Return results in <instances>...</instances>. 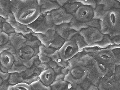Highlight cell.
<instances>
[{"label": "cell", "mask_w": 120, "mask_h": 90, "mask_svg": "<svg viewBox=\"0 0 120 90\" xmlns=\"http://www.w3.org/2000/svg\"><path fill=\"white\" fill-rule=\"evenodd\" d=\"M9 13L5 10L0 8V17H3L4 19H7Z\"/></svg>", "instance_id": "obj_46"}, {"label": "cell", "mask_w": 120, "mask_h": 90, "mask_svg": "<svg viewBox=\"0 0 120 90\" xmlns=\"http://www.w3.org/2000/svg\"><path fill=\"white\" fill-rule=\"evenodd\" d=\"M10 75V73H9L8 72H4L0 71V78L2 79L3 81L8 80Z\"/></svg>", "instance_id": "obj_42"}, {"label": "cell", "mask_w": 120, "mask_h": 90, "mask_svg": "<svg viewBox=\"0 0 120 90\" xmlns=\"http://www.w3.org/2000/svg\"><path fill=\"white\" fill-rule=\"evenodd\" d=\"M114 44V43L112 42L110 36L108 35H104L102 40L90 45L89 46V47H96L101 49H105L107 47Z\"/></svg>", "instance_id": "obj_19"}, {"label": "cell", "mask_w": 120, "mask_h": 90, "mask_svg": "<svg viewBox=\"0 0 120 90\" xmlns=\"http://www.w3.org/2000/svg\"><path fill=\"white\" fill-rule=\"evenodd\" d=\"M13 89L14 90H33L30 85L25 82L13 85Z\"/></svg>", "instance_id": "obj_35"}, {"label": "cell", "mask_w": 120, "mask_h": 90, "mask_svg": "<svg viewBox=\"0 0 120 90\" xmlns=\"http://www.w3.org/2000/svg\"><path fill=\"white\" fill-rule=\"evenodd\" d=\"M27 68L24 65L22 60L15 61L12 67L9 69L8 72L10 74H20L23 72Z\"/></svg>", "instance_id": "obj_23"}, {"label": "cell", "mask_w": 120, "mask_h": 90, "mask_svg": "<svg viewBox=\"0 0 120 90\" xmlns=\"http://www.w3.org/2000/svg\"><path fill=\"white\" fill-rule=\"evenodd\" d=\"M59 50V49H57L53 53L48 54V56L50 58L52 61L55 62L58 67L64 68L67 66L68 61H65L62 59L60 57Z\"/></svg>", "instance_id": "obj_18"}, {"label": "cell", "mask_w": 120, "mask_h": 90, "mask_svg": "<svg viewBox=\"0 0 120 90\" xmlns=\"http://www.w3.org/2000/svg\"><path fill=\"white\" fill-rule=\"evenodd\" d=\"M0 45H5L9 41V34L2 31L0 32Z\"/></svg>", "instance_id": "obj_39"}, {"label": "cell", "mask_w": 120, "mask_h": 90, "mask_svg": "<svg viewBox=\"0 0 120 90\" xmlns=\"http://www.w3.org/2000/svg\"><path fill=\"white\" fill-rule=\"evenodd\" d=\"M65 75L63 74L62 73H60V74L56 75V77L55 80H64V79L65 78Z\"/></svg>", "instance_id": "obj_49"}, {"label": "cell", "mask_w": 120, "mask_h": 90, "mask_svg": "<svg viewBox=\"0 0 120 90\" xmlns=\"http://www.w3.org/2000/svg\"><path fill=\"white\" fill-rule=\"evenodd\" d=\"M70 28L79 33V32L84 29L89 27L86 23L82 22L77 20L74 17L72 19L69 23Z\"/></svg>", "instance_id": "obj_21"}, {"label": "cell", "mask_w": 120, "mask_h": 90, "mask_svg": "<svg viewBox=\"0 0 120 90\" xmlns=\"http://www.w3.org/2000/svg\"><path fill=\"white\" fill-rule=\"evenodd\" d=\"M116 0L118 2H119L120 4V0Z\"/></svg>", "instance_id": "obj_57"}, {"label": "cell", "mask_w": 120, "mask_h": 90, "mask_svg": "<svg viewBox=\"0 0 120 90\" xmlns=\"http://www.w3.org/2000/svg\"><path fill=\"white\" fill-rule=\"evenodd\" d=\"M64 80L70 84L72 86V87L75 89H76L78 84L82 83L83 81L82 80L74 78L71 74V71H69L67 75H65Z\"/></svg>", "instance_id": "obj_25"}, {"label": "cell", "mask_w": 120, "mask_h": 90, "mask_svg": "<svg viewBox=\"0 0 120 90\" xmlns=\"http://www.w3.org/2000/svg\"><path fill=\"white\" fill-rule=\"evenodd\" d=\"M95 9L90 6H81L72 15L77 20L86 23L94 18Z\"/></svg>", "instance_id": "obj_8"}, {"label": "cell", "mask_w": 120, "mask_h": 90, "mask_svg": "<svg viewBox=\"0 0 120 90\" xmlns=\"http://www.w3.org/2000/svg\"><path fill=\"white\" fill-rule=\"evenodd\" d=\"M26 45L32 47L34 51V56L37 55L39 52V47L42 45L41 42L39 40H36L31 41H26L25 43Z\"/></svg>", "instance_id": "obj_33"}, {"label": "cell", "mask_w": 120, "mask_h": 90, "mask_svg": "<svg viewBox=\"0 0 120 90\" xmlns=\"http://www.w3.org/2000/svg\"><path fill=\"white\" fill-rule=\"evenodd\" d=\"M34 54L33 49L24 44L19 49H17L16 52L13 55L15 61H19L30 59L34 56Z\"/></svg>", "instance_id": "obj_9"}, {"label": "cell", "mask_w": 120, "mask_h": 90, "mask_svg": "<svg viewBox=\"0 0 120 90\" xmlns=\"http://www.w3.org/2000/svg\"><path fill=\"white\" fill-rule=\"evenodd\" d=\"M101 21L98 19L93 18L89 22H86V24L89 27H95L100 30Z\"/></svg>", "instance_id": "obj_38"}, {"label": "cell", "mask_w": 120, "mask_h": 90, "mask_svg": "<svg viewBox=\"0 0 120 90\" xmlns=\"http://www.w3.org/2000/svg\"><path fill=\"white\" fill-rule=\"evenodd\" d=\"M55 31L58 35L65 39V41L70 40L79 32L70 28L69 23H65L56 26Z\"/></svg>", "instance_id": "obj_11"}, {"label": "cell", "mask_w": 120, "mask_h": 90, "mask_svg": "<svg viewBox=\"0 0 120 90\" xmlns=\"http://www.w3.org/2000/svg\"><path fill=\"white\" fill-rule=\"evenodd\" d=\"M74 2H78L82 4V5L88 6L93 8L95 9L97 7V3L95 0H73Z\"/></svg>", "instance_id": "obj_37"}, {"label": "cell", "mask_w": 120, "mask_h": 90, "mask_svg": "<svg viewBox=\"0 0 120 90\" xmlns=\"http://www.w3.org/2000/svg\"><path fill=\"white\" fill-rule=\"evenodd\" d=\"M71 74L74 78L83 80L87 75L86 68L83 67H77L71 71Z\"/></svg>", "instance_id": "obj_20"}, {"label": "cell", "mask_w": 120, "mask_h": 90, "mask_svg": "<svg viewBox=\"0 0 120 90\" xmlns=\"http://www.w3.org/2000/svg\"><path fill=\"white\" fill-rule=\"evenodd\" d=\"M100 31L110 36L111 39L120 35V8H112L105 14L101 21Z\"/></svg>", "instance_id": "obj_1"}, {"label": "cell", "mask_w": 120, "mask_h": 90, "mask_svg": "<svg viewBox=\"0 0 120 90\" xmlns=\"http://www.w3.org/2000/svg\"><path fill=\"white\" fill-rule=\"evenodd\" d=\"M0 71H2V72H8L9 69L5 67H4L1 64L0 65Z\"/></svg>", "instance_id": "obj_51"}, {"label": "cell", "mask_w": 120, "mask_h": 90, "mask_svg": "<svg viewBox=\"0 0 120 90\" xmlns=\"http://www.w3.org/2000/svg\"><path fill=\"white\" fill-rule=\"evenodd\" d=\"M56 75L53 70L49 68L41 73L39 80L45 85L50 86L54 82Z\"/></svg>", "instance_id": "obj_15"}, {"label": "cell", "mask_w": 120, "mask_h": 90, "mask_svg": "<svg viewBox=\"0 0 120 90\" xmlns=\"http://www.w3.org/2000/svg\"><path fill=\"white\" fill-rule=\"evenodd\" d=\"M0 59L1 65L8 69H10L15 62L13 54L6 51L0 52Z\"/></svg>", "instance_id": "obj_17"}, {"label": "cell", "mask_w": 120, "mask_h": 90, "mask_svg": "<svg viewBox=\"0 0 120 90\" xmlns=\"http://www.w3.org/2000/svg\"><path fill=\"white\" fill-rule=\"evenodd\" d=\"M112 39V42L114 43V44H116V45L120 44V35L114 37Z\"/></svg>", "instance_id": "obj_47"}, {"label": "cell", "mask_w": 120, "mask_h": 90, "mask_svg": "<svg viewBox=\"0 0 120 90\" xmlns=\"http://www.w3.org/2000/svg\"><path fill=\"white\" fill-rule=\"evenodd\" d=\"M6 22V19L0 17V28H2L3 23Z\"/></svg>", "instance_id": "obj_52"}, {"label": "cell", "mask_w": 120, "mask_h": 90, "mask_svg": "<svg viewBox=\"0 0 120 90\" xmlns=\"http://www.w3.org/2000/svg\"><path fill=\"white\" fill-rule=\"evenodd\" d=\"M45 35L48 38L51 47L59 49L65 42V39L58 35L55 30H49Z\"/></svg>", "instance_id": "obj_12"}, {"label": "cell", "mask_w": 120, "mask_h": 90, "mask_svg": "<svg viewBox=\"0 0 120 90\" xmlns=\"http://www.w3.org/2000/svg\"><path fill=\"white\" fill-rule=\"evenodd\" d=\"M87 90H94L93 89V88H92V87H90V88L89 89H88ZM95 90H96L95 89Z\"/></svg>", "instance_id": "obj_56"}, {"label": "cell", "mask_w": 120, "mask_h": 90, "mask_svg": "<svg viewBox=\"0 0 120 90\" xmlns=\"http://www.w3.org/2000/svg\"><path fill=\"white\" fill-rule=\"evenodd\" d=\"M69 83L63 80L54 81L50 86L52 90H63Z\"/></svg>", "instance_id": "obj_29"}, {"label": "cell", "mask_w": 120, "mask_h": 90, "mask_svg": "<svg viewBox=\"0 0 120 90\" xmlns=\"http://www.w3.org/2000/svg\"><path fill=\"white\" fill-rule=\"evenodd\" d=\"M13 85H10L9 86L8 88V90H14L13 89Z\"/></svg>", "instance_id": "obj_54"}, {"label": "cell", "mask_w": 120, "mask_h": 90, "mask_svg": "<svg viewBox=\"0 0 120 90\" xmlns=\"http://www.w3.org/2000/svg\"><path fill=\"white\" fill-rule=\"evenodd\" d=\"M27 26L34 33L44 35H45L49 30H55L56 27L52 22L50 13L41 14L37 20Z\"/></svg>", "instance_id": "obj_3"}, {"label": "cell", "mask_w": 120, "mask_h": 90, "mask_svg": "<svg viewBox=\"0 0 120 90\" xmlns=\"http://www.w3.org/2000/svg\"><path fill=\"white\" fill-rule=\"evenodd\" d=\"M52 2H56V3L60 6L61 7H63L64 5H65L66 3H67L68 2H69L72 0H50Z\"/></svg>", "instance_id": "obj_45"}, {"label": "cell", "mask_w": 120, "mask_h": 90, "mask_svg": "<svg viewBox=\"0 0 120 90\" xmlns=\"http://www.w3.org/2000/svg\"><path fill=\"white\" fill-rule=\"evenodd\" d=\"M52 22L55 25L58 26L65 23L70 22L73 16L67 12L64 8L52 11L50 12Z\"/></svg>", "instance_id": "obj_7"}, {"label": "cell", "mask_w": 120, "mask_h": 90, "mask_svg": "<svg viewBox=\"0 0 120 90\" xmlns=\"http://www.w3.org/2000/svg\"><path fill=\"white\" fill-rule=\"evenodd\" d=\"M3 80L1 79V78H0V85H1L2 83H3Z\"/></svg>", "instance_id": "obj_55"}, {"label": "cell", "mask_w": 120, "mask_h": 90, "mask_svg": "<svg viewBox=\"0 0 120 90\" xmlns=\"http://www.w3.org/2000/svg\"><path fill=\"white\" fill-rule=\"evenodd\" d=\"M32 34L37 37L38 39L41 42V44L44 45L46 48L50 47V44L49 42V40L46 35H44L40 33H34L33 31L32 32Z\"/></svg>", "instance_id": "obj_31"}, {"label": "cell", "mask_w": 120, "mask_h": 90, "mask_svg": "<svg viewBox=\"0 0 120 90\" xmlns=\"http://www.w3.org/2000/svg\"><path fill=\"white\" fill-rule=\"evenodd\" d=\"M10 84L8 81H4L3 83L0 85V90H8Z\"/></svg>", "instance_id": "obj_44"}, {"label": "cell", "mask_w": 120, "mask_h": 90, "mask_svg": "<svg viewBox=\"0 0 120 90\" xmlns=\"http://www.w3.org/2000/svg\"><path fill=\"white\" fill-rule=\"evenodd\" d=\"M71 40L74 41L76 43L80 51L85 48L89 47V45L86 43L83 38L80 35L79 33L73 37Z\"/></svg>", "instance_id": "obj_26"}, {"label": "cell", "mask_w": 120, "mask_h": 90, "mask_svg": "<svg viewBox=\"0 0 120 90\" xmlns=\"http://www.w3.org/2000/svg\"><path fill=\"white\" fill-rule=\"evenodd\" d=\"M5 1H8V0H5Z\"/></svg>", "instance_id": "obj_58"}, {"label": "cell", "mask_w": 120, "mask_h": 90, "mask_svg": "<svg viewBox=\"0 0 120 90\" xmlns=\"http://www.w3.org/2000/svg\"><path fill=\"white\" fill-rule=\"evenodd\" d=\"M49 68H50V66L47 63H41L39 64L38 65V66L35 69L33 75L39 77L40 74L43 71H44Z\"/></svg>", "instance_id": "obj_34"}, {"label": "cell", "mask_w": 120, "mask_h": 90, "mask_svg": "<svg viewBox=\"0 0 120 90\" xmlns=\"http://www.w3.org/2000/svg\"><path fill=\"white\" fill-rule=\"evenodd\" d=\"M8 81L9 84L12 85H15L21 82H24L23 77L20 74L17 73L11 74Z\"/></svg>", "instance_id": "obj_27"}, {"label": "cell", "mask_w": 120, "mask_h": 90, "mask_svg": "<svg viewBox=\"0 0 120 90\" xmlns=\"http://www.w3.org/2000/svg\"><path fill=\"white\" fill-rule=\"evenodd\" d=\"M39 80V77H37L34 75H32L30 77L24 79V82H26L30 85L33 82Z\"/></svg>", "instance_id": "obj_41"}, {"label": "cell", "mask_w": 120, "mask_h": 90, "mask_svg": "<svg viewBox=\"0 0 120 90\" xmlns=\"http://www.w3.org/2000/svg\"><path fill=\"white\" fill-rule=\"evenodd\" d=\"M82 5L81 3L74 2L73 0H72L66 3L62 7L65 9L67 12L72 14Z\"/></svg>", "instance_id": "obj_22"}, {"label": "cell", "mask_w": 120, "mask_h": 90, "mask_svg": "<svg viewBox=\"0 0 120 90\" xmlns=\"http://www.w3.org/2000/svg\"><path fill=\"white\" fill-rule=\"evenodd\" d=\"M112 8H120V4L116 0H101L95 9L94 18L102 21L106 13Z\"/></svg>", "instance_id": "obj_4"}, {"label": "cell", "mask_w": 120, "mask_h": 90, "mask_svg": "<svg viewBox=\"0 0 120 90\" xmlns=\"http://www.w3.org/2000/svg\"><path fill=\"white\" fill-rule=\"evenodd\" d=\"M33 90H52L50 86H47L39 80L30 84Z\"/></svg>", "instance_id": "obj_30"}, {"label": "cell", "mask_w": 120, "mask_h": 90, "mask_svg": "<svg viewBox=\"0 0 120 90\" xmlns=\"http://www.w3.org/2000/svg\"><path fill=\"white\" fill-rule=\"evenodd\" d=\"M62 68L60 67L57 66L56 68L54 69L53 70L54 71V72L55 73L56 75H57L62 73L61 71H62Z\"/></svg>", "instance_id": "obj_50"}, {"label": "cell", "mask_w": 120, "mask_h": 90, "mask_svg": "<svg viewBox=\"0 0 120 90\" xmlns=\"http://www.w3.org/2000/svg\"><path fill=\"white\" fill-rule=\"evenodd\" d=\"M6 22H8L14 28L15 32L22 34L24 36L32 32V30L28 28L27 26L18 22L12 12L9 14Z\"/></svg>", "instance_id": "obj_10"}, {"label": "cell", "mask_w": 120, "mask_h": 90, "mask_svg": "<svg viewBox=\"0 0 120 90\" xmlns=\"http://www.w3.org/2000/svg\"><path fill=\"white\" fill-rule=\"evenodd\" d=\"M12 13L18 22L26 26L34 22L41 14L38 4L26 2Z\"/></svg>", "instance_id": "obj_2"}, {"label": "cell", "mask_w": 120, "mask_h": 90, "mask_svg": "<svg viewBox=\"0 0 120 90\" xmlns=\"http://www.w3.org/2000/svg\"><path fill=\"white\" fill-rule=\"evenodd\" d=\"M25 2L24 0H9L8 1L0 0V8L8 13H13Z\"/></svg>", "instance_id": "obj_13"}, {"label": "cell", "mask_w": 120, "mask_h": 90, "mask_svg": "<svg viewBox=\"0 0 120 90\" xmlns=\"http://www.w3.org/2000/svg\"><path fill=\"white\" fill-rule=\"evenodd\" d=\"M2 31L9 34L11 33L15 32V30L10 24L6 22L3 23L2 28H0V32Z\"/></svg>", "instance_id": "obj_36"}, {"label": "cell", "mask_w": 120, "mask_h": 90, "mask_svg": "<svg viewBox=\"0 0 120 90\" xmlns=\"http://www.w3.org/2000/svg\"><path fill=\"white\" fill-rule=\"evenodd\" d=\"M60 56L64 60L68 61L74 57L80 50L76 43L70 40L65 41L61 48L59 50Z\"/></svg>", "instance_id": "obj_6"}, {"label": "cell", "mask_w": 120, "mask_h": 90, "mask_svg": "<svg viewBox=\"0 0 120 90\" xmlns=\"http://www.w3.org/2000/svg\"><path fill=\"white\" fill-rule=\"evenodd\" d=\"M9 41L11 44L17 49H19L25 43L26 39L22 34L17 32H13L9 34Z\"/></svg>", "instance_id": "obj_16"}, {"label": "cell", "mask_w": 120, "mask_h": 90, "mask_svg": "<svg viewBox=\"0 0 120 90\" xmlns=\"http://www.w3.org/2000/svg\"><path fill=\"white\" fill-rule=\"evenodd\" d=\"M38 4L41 14L50 13L61 7L56 2H52L50 0H38Z\"/></svg>", "instance_id": "obj_14"}, {"label": "cell", "mask_w": 120, "mask_h": 90, "mask_svg": "<svg viewBox=\"0 0 120 90\" xmlns=\"http://www.w3.org/2000/svg\"><path fill=\"white\" fill-rule=\"evenodd\" d=\"M79 33L83 38L84 41L89 46L102 40L104 36L100 30L95 27H89L84 29Z\"/></svg>", "instance_id": "obj_5"}, {"label": "cell", "mask_w": 120, "mask_h": 90, "mask_svg": "<svg viewBox=\"0 0 120 90\" xmlns=\"http://www.w3.org/2000/svg\"><path fill=\"white\" fill-rule=\"evenodd\" d=\"M45 47L44 45H42L39 47V52L38 53L39 59L41 63H48L51 60V59L48 56V54L45 52Z\"/></svg>", "instance_id": "obj_28"}, {"label": "cell", "mask_w": 120, "mask_h": 90, "mask_svg": "<svg viewBox=\"0 0 120 90\" xmlns=\"http://www.w3.org/2000/svg\"><path fill=\"white\" fill-rule=\"evenodd\" d=\"M41 63V62L40 61L39 58L38 59L35 61L34 65L32 66L31 67L27 68L25 71L20 73V74L24 79H27L31 77L34 74V71L36 68Z\"/></svg>", "instance_id": "obj_24"}, {"label": "cell", "mask_w": 120, "mask_h": 90, "mask_svg": "<svg viewBox=\"0 0 120 90\" xmlns=\"http://www.w3.org/2000/svg\"><path fill=\"white\" fill-rule=\"evenodd\" d=\"M4 51L8 52L12 54H14L17 51V49L11 44L10 41L5 45H0V53Z\"/></svg>", "instance_id": "obj_32"}, {"label": "cell", "mask_w": 120, "mask_h": 90, "mask_svg": "<svg viewBox=\"0 0 120 90\" xmlns=\"http://www.w3.org/2000/svg\"><path fill=\"white\" fill-rule=\"evenodd\" d=\"M38 58V55H37L34 56L30 59L29 60H22V61L24 65L27 68H29L34 65L35 61Z\"/></svg>", "instance_id": "obj_40"}, {"label": "cell", "mask_w": 120, "mask_h": 90, "mask_svg": "<svg viewBox=\"0 0 120 90\" xmlns=\"http://www.w3.org/2000/svg\"><path fill=\"white\" fill-rule=\"evenodd\" d=\"M26 3H36L38 4V0H24Z\"/></svg>", "instance_id": "obj_53"}, {"label": "cell", "mask_w": 120, "mask_h": 90, "mask_svg": "<svg viewBox=\"0 0 120 90\" xmlns=\"http://www.w3.org/2000/svg\"><path fill=\"white\" fill-rule=\"evenodd\" d=\"M47 63L49 64V65L50 66V67L52 69L56 68L58 66L55 62L52 61V60Z\"/></svg>", "instance_id": "obj_48"}, {"label": "cell", "mask_w": 120, "mask_h": 90, "mask_svg": "<svg viewBox=\"0 0 120 90\" xmlns=\"http://www.w3.org/2000/svg\"><path fill=\"white\" fill-rule=\"evenodd\" d=\"M24 37L26 39L27 41H33L36 40H37L38 39L37 37H36L35 36H34L32 34V32L31 33H30V34H28L27 35H26L24 36Z\"/></svg>", "instance_id": "obj_43"}]
</instances>
